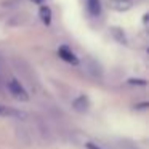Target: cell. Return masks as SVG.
Wrapping results in <instances>:
<instances>
[{
  "label": "cell",
  "mask_w": 149,
  "mask_h": 149,
  "mask_svg": "<svg viewBox=\"0 0 149 149\" xmlns=\"http://www.w3.org/2000/svg\"><path fill=\"white\" fill-rule=\"evenodd\" d=\"M85 146H87V149H103V148H101V146L95 144V143H91V141H88V143H87V144H85Z\"/></svg>",
  "instance_id": "cell-11"
},
{
  "label": "cell",
  "mask_w": 149,
  "mask_h": 149,
  "mask_svg": "<svg viewBox=\"0 0 149 149\" xmlns=\"http://www.w3.org/2000/svg\"><path fill=\"white\" fill-rule=\"evenodd\" d=\"M117 148L119 149H139L136 144H133V143H130V141H119Z\"/></svg>",
  "instance_id": "cell-10"
},
{
  "label": "cell",
  "mask_w": 149,
  "mask_h": 149,
  "mask_svg": "<svg viewBox=\"0 0 149 149\" xmlns=\"http://www.w3.org/2000/svg\"><path fill=\"white\" fill-rule=\"evenodd\" d=\"M0 116H2V117H19L21 114L18 112V111L11 109V107L3 106V104H0Z\"/></svg>",
  "instance_id": "cell-8"
},
{
  "label": "cell",
  "mask_w": 149,
  "mask_h": 149,
  "mask_svg": "<svg viewBox=\"0 0 149 149\" xmlns=\"http://www.w3.org/2000/svg\"><path fill=\"white\" fill-rule=\"evenodd\" d=\"M87 8L90 11V15L98 16L101 13V2L100 0H87Z\"/></svg>",
  "instance_id": "cell-7"
},
{
  "label": "cell",
  "mask_w": 149,
  "mask_h": 149,
  "mask_svg": "<svg viewBox=\"0 0 149 149\" xmlns=\"http://www.w3.org/2000/svg\"><path fill=\"white\" fill-rule=\"evenodd\" d=\"M32 2H36V3H42L43 0H32Z\"/></svg>",
  "instance_id": "cell-12"
},
{
  "label": "cell",
  "mask_w": 149,
  "mask_h": 149,
  "mask_svg": "<svg viewBox=\"0 0 149 149\" xmlns=\"http://www.w3.org/2000/svg\"><path fill=\"white\" fill-rule=\"evenodd\" d=\"M8 90H10V93L19 101H26L27 98H29L26 93V90H24V87L21 85V82H18L16 79H11V80L8 82Z\"/></svg>",
  "instance_id": "cell-1"
},
{
  "label": "cell",
  "mask_w": 149,
  "mask_h": 149,
  "mask_svg": "<svg viewBox=\"0 0 149 149\" xmlns=\"http://www.w3.org/2000/svg\"><path fill=\"white\" fill-rule=\"evenodd\" d=\"M111 7L117 11H125L132 7V2L130 0H112L111 2Z\"/></svg>",
  "instance_id": "cell-6"
},
{
  "label": "cell",
  "mask_w": 149,
  "mask_h": 149,
  "mask_svg": "<svg viewBox=\"0 0 149 149\" xmlns=\"http://www.w3.org/2000/svg\"><path fill=\"white\" fill-rule=\"evenodd\" d=\"M16 138L19 139L23 144H26V146L32 144V141H34L32 132H31L27 127H24V125H18L16 127Z\"/></svg>",
  "instance_id": "cell-2"
},
{
  "label": "cell",
  "mask_w": 149,
  "mask_h": 149,
  "mask_svg": "<svg viewBox=\"0 0 149 149\" xmlns=\"http://www.w3.org/2000/svg\"><path fill=\"white\" fill-rule=\"evenodd\" d=\"M39 15H40V19H42L45 24L52 23V10H50L48 7H42L40 11H39Z\"/></svg>",
  "instance_id": "cell-9"
},
{
  "label": "cell",
  "mask_w": 149,
  "mask_h": 149,
  "mask_svg": "<svg viewBox=\"0 0 149 149\" xmlns=\"http://www.w3.org/2000/svg\"><path fill=\"white\" fill-rule=\"evenodd\" d=\"M36 130H37V133H39L40 136H42L43 139H47V141H52V132H50V128H48V125H47L43 120H40V119H37V122H36Z\"/></svg>",
  "instance_id": "cell-4"
},
{
  "label": "cell",
  "mask_w": 149,
  "mask_h": 149,
  "mask_svg": "<svg viewBox=\"0 0 149 149\" xmlns=\"http://www.w3.org/2000/svg\"><path fill=\"white\" fill-rule=\"evenodd\" d=\"M58 55H59V58L64 59V61L69 63V64H77V63H79L77 56H75L74 53H72V50L68 48V47H59Z\"/></svg>",
  "instance_id": "cell-3"
},
{
  "label": "cell",
  "mask_w": 149,
  "mask_h": 149,
  "mask_svg": "<svg viewBox=\"0 0 149 149\" xmlns=\"http://www.w3.org/2000/svg\"><path fill=\"white\" fill-rule=\"evenodd\" d=\"M72 106H74V109L79 111V112H85V111L88 109V106H90V103H88V100L85 96H79L72 101Z\"/></svg>",
  "instance_id": "cell-5"
},
{
  "label": "cell",
  "mask_w": 149,
  "mask_h": 149,
  "mask_svg": "<svg viewBox=\"0 0 149 149\" xmlns=\"http://www.w3.org/2000/svg\"><path fill=\"white\" fill-rule=\"evenodd\" d=\"M0 85H2V82H0Z\"/></svg>",
  "instance_id": "cell-13"
}]
</instances>
